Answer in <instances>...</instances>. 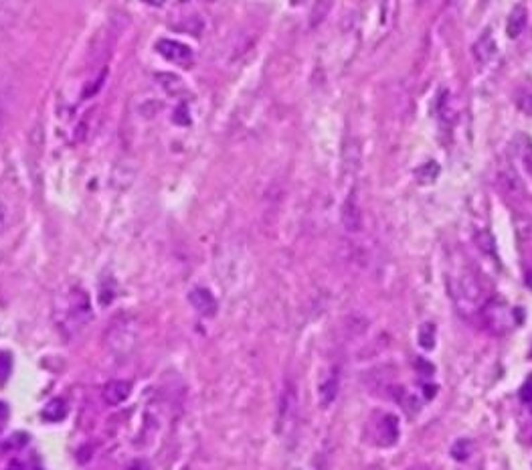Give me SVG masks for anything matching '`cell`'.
I'll list each match as a JSON object with an SVG mask.
<instances>
[{
	"instance_id": "12",
	"label": "cell",
	"mask_w": 532,
	"mask_h": 470,
	"mask_svg": "<svg viewBox=\"0 0 532 470\" xmlns=\"http://www.w3.org/2000/svg\"><path fill=\"white\" fill-rule=\"evenodd\" d=\"M67 416V405L61 398H55L51 400L45 409H43V418L47 421H61Z\"/></svg>"
},
{
	"instance_id": "9",
	"label": "cell",
	"mask_w": 532,
	"mask_h": 470,
	"mask_svg": "<svg viewBox=\"0 0 532 470\" xmlns=\"http://www.w3.org/2000/svg\"><path fill=\"white\" fill-rule=\"evenodd\" d=\"M435 108H437V118L443 126H451L455 122V106H453V96L449 91L448 87H441L437 91V101H435Z\"/></svg>"
},
{
	"instance_id": "20",
	"label": "cell",
	"mask_w": 532,
	"mask_h": 470,
	"mask_svg": "<svg viewBox=\"0 0 532 470\" xmlns=\"http://www.w3.org/2000/svg\"><path fill=\"white\" fill-rule=\"evenodd\" d=\"M8 420V405L4 402H0V432H2V428H4V424Z\"/></svg>"
},
{
	"instance_id": "7",
	"label": "cell",
	"mask_w": 532,
	"mask_h": 470,
	"mask_svg": "<svg viewBox=\"0 0 532 470\" xmlns=\"http://www.w3.org/2000/svg\"><path fill=\"white\" fill-rule=\"evenodd\" d=\"M188 303L193 304V308L199 312L200 317L211 319L216 315V300L209 288H193L190 294H188Z\"/></svg>"
},
{
	"instance_id": "5",
	"label": "cell",
	"mask_w": 532,
	"mask_h": 470,
	"mask_svg": "<svg viewBox=\"0 0 532 470\" xmlns=\"http://www.w3.org/2000/svg\"><path fill=\"white\" fill-rule=\"evenodd\" d=\"M472 53H474V59L478 61V65H490L494 59H496V55H498V41H496V37L492 31H484L478 39H476V43H474V47H472Z\"/></svg>"
},
{
	"instance_id": "1",
	"label": "cell",
	"mask_w": 532,
	"mask_h": 470,
	"mask_svg": "<svg viewBox=\"0 0 532 470\" xmlns=\"http://www.w3.org/2000/svg\"><path fill=\"white\" fill-rule=\"evenodd\" d=\"M448 288L455 310L469 319L484 308V288L464 260H451L448 272Z\"/></svg>"
},
{
	"instance_id": "17",
	"label": "cell",
	"mask_w": 532,
	"mask_h": 470,
	"mask_svg": "<svg viewBox=\"0 0 532 470\" xmlns=\"http://www.w3.org/2000/svg\"><path fill=\"white\" fill-rule=\"evenodd\" d=\"M520 400L524 403H532V375L520 387Z\"/></svg>"
},
{
	"instance_id": "4",
	"label": "cell",
	"mask_w": 532,
	"mask_h": 470,
	"mask_svg": "<svg viewBox=\"0 0 532 470\" xmlns=\"http://www.w3.org/2000/svg\"><path fill=\"white\" fill-rule=\"evenodd\" d=\"M156 49L164 59L176 63V65H183V68H188L193 61V51L179 41H172V39H160L156 43Z\"/></svg>"
},
{
	"instance_id": "22",
	"label": "cell",
	"mask_w": 532,
	"mask_h": 470,
	"mask_svg": "<svg viewBox=\"0 0 532 470\" xmlns=\"http://www.w3.org/2000/svg\"><path fill=\"white\" fill-rule=\"evenodd\" d=\"M2 225H4V209H2V205H0V229H2Z\"/></svg>"
},
{
	"instance_id": "23",
	"label": "cell",
	"mask_w": 532,
	"mask_h": 470,
	"mask_svg": "<svg viewBox=\"0 0 532 470\" xmlns=\"http://www.w3.org/2000/svg\"><path fill=\"white\" fill-rule=\"evenodd\" d=\"M411 470H427V469H423V466H413Z\"/></svg>"
},
{
	"instance_id": "16",
	"label": "cell",
	"mask_w": 532,
	"mask_h": 470,
	"mask_svg": "<svg viewBox=\"0 0 532 470\" xmlns=\"http://www.w3.org/2000/svg\"><path fill=\"white\" fill-rule=\"evenodd\" d=\"M451 456H453L455 460H466L467 456H469V444H467L466 440L458 442V444L451 448Z\"/></svg>"
},
{
	"instance_id": "13",
	"label": "cell",
	"mask_w": 532,
	"mask_h": 470,
	"mask_svg": "<svg viewBox=\"0 0 532 470\" xmlns=\"http://www.w3.org/2000/svg\"><path fill=\"white\" fill-rule=\"evenodd\" d=\"M415 177L421 185H432V183H435V179L439 177V167H437V163H435V160L425 163L423 167L417 168Z\"/></svg>"
},
{
	"instance_id": "19",
	"label": "cell",
	"mask_w": 532,
	"mask_h": 470,
	"mask_svg": "<svg viewBox=\"0 0 532 470\" xmlns=\"http://www.w3.org/2000/svg\"><path fill=\"white\" fill-rule=\"evenodd\" d=\"M124 470H150V464L146 460H142V458H138V460H132L128 466Z\"/></svg>"
},
{
	"instance_id": "10",
	"label": "cell",
	"mask_w": 532,
	"mask_h": 470,
	"mask_svg": "<svg viewBox=\"0 0 532 470\" xmlns=\"http://www.w3.org/2000/svg\"><path fill=\"white\" fill-rule=\"evenodd\" d=\"M132 393V383L130 381H122V379H116V381H110L103 387V402L108 405H119L124 403Z\"/></svg>"
},
{
	"instance_id": "11",
	"label": "cell",
	"mask_w": 532,
	"mask_h": 470,
	"mask_svg": "<svg viewBox=\"0 0 532 470\" xmlns=\"http://www.w3.org/2000/svg\"><path fill=\"white\" fill-rule=\"evenodd\" d=\"M526 25H528V11H526V6L524 4H516L514 8L510 11L508 18H506V33H508L510 39H516V37H520V34L524 33Z\"/></svg>"
},
{
	"instance_id": "18",
	"label": "cell",
	"mask_w": 532,
	"mask_h": 470,
	"mask_svg": "<svg viewBox=\"0 0 532 470\" xmlns=\"http://www.w3.org/2000/svg\"><path fill=\"white\" fill-rule=\"evenodd\" d=\"M27 444V436L25 434H17V436H13V440H8L6 444H4V450H8V448H20V446H25Z\"/></svg>"
},
{
	"instance_id": "24",
	"label": "cell",
	"mask_w": 532,
	"mask_h": 470,
	"mask_svg": "<svg viewBox=\"0 0 532 470\" xmlns=\"http://www.w3.org/2000/svg\"><path fill=\"white\" fill-rule=\"evenodd\" d=\"M183 470H188V469H186V466H184V469Z\"/></svg>"
},
{
	"instance_id": "14",
	"label": "cell",
	"mask_w": 532,
	"mask_h": 470,
	"mask_svg": "<svg viewBox=\"0 0 532 470\" xmlns=\"http://www.w3.org/2000/svg\"><path fill=\"white\" fill-rule=\"evenodd\" d=\"M419 345L423 349H433V345H435V326H433V322H425L419 329Z\"/></svg>"
},
{
	"instance_id": "8",
	"label": "cell",
	"mask_w": 532,
	"mask_h": 470,
	"mask_svg": "<svg viewBox=\"0 0 532 470\" xmlns=\"http://www.w3.org/2000/svg\"><path fill=\"white\" fill-rule=\"evenodd\" d=\"M338 389H340V375H338V369L334 367L324 375V379L318 386V402H320V405L322 407L332 405L334 400L338 398Z\"/></svg>"
},
{
	"instance_id": "15",
	"label": "cell",
	"mask_w": 532,
	"mask_h": 470,
	"mask_svg": "<svg viewBox=\"0 0 532 470\" xmlns=\"http://www.w3.org/2000/svg\"><path fill=\"white\" fill-rule=\"evenodd\" d=\"M518 108H520L524 114L532 116V89H526V91L520 94V98H518Z\"/></svg>"
},
{
	"instance_id": "3",
	"label": "cell",
	"mask_w": 532,
	"mask_h": 470,
	"mask_svg": "<svg viewBox=\"0 0 532 470\" xmlns=\"http://www.w3.org/2000/svg\"><path fill=\"white\" fill-rule=\"evenodd\" d=\"M484 317H486L488 326L498 335L508 333L514 326V315L502 300H492V303L484 304Z\"/></svg>"
},
{
	"instance_id": "2",
	"label": "cell",
	"mask_w": 532,
	"mask_h": 470,
	"mask_svg": "<svg viewBox=\"0 0 532 470\" xmlns=\"http://www.w3.org/2000/svg\"><path fill=\"white\" fill-rule=\"evenodd\" d=\"M370 438H372V444L381 446V448H391L397 444V440L401 436V426L399 418L395 414H377L372 421H370Z\"/></svg>"
},
{
	"instance_id": "21",
	"label": "cell",
	"mask_w": 532,
	"mask_h": 470,
	"mask_svg": "<svg viewBox=\"0 0 532 470\" xmlns=\"http://www.w3.org/2000/svg\"><path fill=\"white\" fill-rule=\"evenodd\" d=\"M8 470H31L27 464H22V462H13L11 466H8Z\"/></svg>"
},
{
	"instance_id": "6",
	"label": "cell",
	"mask_w": 532,
	"mask_h": 470,
	"mask_svg": "<svg viewBox=\"0 0 532 470\" xmlns=\"http://www.w3.org/2000/svg\"><path fill=\"white\" fill-rule=\"evenodd\" d=\"M340 223L350 234H356L363 227V217H361V209H358V201H356L354 191H350L346 199L340 205Z\"/></svg>"
}]
</instances>
